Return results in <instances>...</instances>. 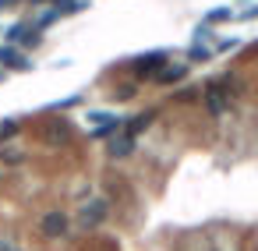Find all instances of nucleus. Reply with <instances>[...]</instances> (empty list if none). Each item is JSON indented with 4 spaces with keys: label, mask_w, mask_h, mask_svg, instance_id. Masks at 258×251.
Returning a JSON list of instances; mask_svg holds the SVG:
<instances>
[{
    "label": "nucleus",
    "mask_w": 258,
    "mask_h": 251,
    "mask_svg": "<svg viewBox=\"0 0 258 251\" xmlns=\"http://www.w3.org/2000/svg\"><path fill=\"white\" fill-rule=\"evenodd\" d=\"M103 216H106V202H103V198H92V202L82 209L78 223H82V226H99V223H103Z\"/></svg>",
    "instance_id": "39448f33"
},
{
    "label": "nucleus",
    "mask_w": 258,
    "mask_h": 251,
    "mask_svg": "<svg viewBox=\"0 0 258 251\" xmlns=\"http://www.w3.org/2000/svg\"><path fill=\"white\" fill-rule=\"evenodd\" d=\"M89 120L96 124V128L89 131V138H96V142H99V138H106V135H117V131L127 124L120 113H103V110H89Z\"/></svg>",
    "instance_id": "f257e3e1"
},
{
    "label": "nucleus",
    "mask_w": 258,
    "mask_h": 251,
    "mask_svg": "<svg viewBox=\"0 0 258 251\" xmlns=\"http://www.w3.org/2000/svg\"><path fill=\"white\" fill-rule=\"evenodd\" d=\"M187 57H191V60H209V57H212V50H209V46H202V43H195V46L187 50Z\"/></svg>",
    "instance_id": "9b49d317"
},
{
    "label": "nucleus",
    "mask_w": 258,
    "mask_h": 251,
    "mask_svg": "<svg viewBox=\"0 0 258 251\" xmlns=\"http://www.w3.org/2000/svg\"><path fill=\"white\" fill-rule=\"evenodd\" d=\"M127 68H131L135 75H142V78H156V75L166 68V50H152V53H145V57H135Z\"/></svg>",
    "instance_id": "f03ea898"
},
{
    "label": "nucleus",
    "mask_w": 258,
    "mask_h": 251,
    "mask_svg": "<svg viewBox=\"0 0 258 251\" xmlns=\"http://www.w3.org/2000/svg\"><path fill=\"white\" fill-rule=\"evenodd\" d=\"M152 120H156V110H149V113H142V117L127 120V124H124V131H127V135H138V131H145V128H149Z\"/></svg>",
    "instance_id": "1a4fd4ad"
},
{
    "label": "nucleus",
    "mask_w": 258,
    "mask_h": 251,
    "mask_svg": "<svg viewBox=\"0 0 258 251\" xmlns=\"http://www.w3.org/2000/svg\"><path fill=\"white\" fill-rule=\"evenodd\" d=\"M184 75H187V68H184V64H173V68H163V71L156 75V82H159V85H173V82H184Z\"/></svg>",
    "instance_id": "6e6552de"
},
{
    "label": "nucleus",
    "mask_w": 258,
    "mask_h": 251,
    "mask_svg": "<svg viewBox=\"0 0 258 251\" xmlns=\"http://www.w3.org/2000/svg\"><path fill=\"white\" fill-rule=\"evenodd\" d=\"M18 0H0V11H8V8H15Z\"/></svg>",
    "instance_id": "4468645a"
},
{
    "label": "nucleus",
    "mask_w": 258,
    "mask_h": 251,
    "mask_svg": "<svg viewBox=\"0 0 258 251\" xmlns=\"http://www.w3.org/2000/svg\"><path fill=\"white\" fill-rule=\"evenodd\" d=\"M135 149V135H127V131H120L117 138H110V156H117V159H124L127 152Z\"/></svg>",
    "instance_id": "0eeeda50"
},
{
    "label": "nucleus",
    "mask_w": 258,
    "mask_h": 251,
    "mask_svg": "<svg viewBox=\"0 0 258 251\" xmlns=\"http://www.w3.org/2000/svg\"><path fill=\"white\" fill-rule=\"evenodd\" d=\"M15 131H18V124H15V120H4V124H0V138H4V142H8V138H15Z\"/></svg>",
    "instance_id": "f8f14e48"
},
{
    "label": "nucleus",
    "mask_w": 258,
    "mask_h": 251,
    "mask_svg": "<svg viewBox=\"0 0 258 251\" xmlns=\"http://www.w3.org/2000/svg\"><path fill=\"white\" fill-rule=\"evenodd\" d=\"M205 106H209L212 117H219L223 110H230V96H226V89H223V78H216V82L205 85Z\"/></svg>",
    "instance_id": "7ed1b4c3"
},
{
    "label": "nucleus",
    "mask_w": 258,
    "mask_h": 251,
    "mask_svg": "<svg viewBox=\"0 0 258 251\" xmlns=\"http://www.w3.org/2000/svg\"><path fill=\"white\" fill-rule=\"evenodd\" d=\"M233 18V11L230 8H216V11H209L205 15V25H219V22H230Z\"/></svg>",
    "instance_id": "9d476101"
},
{
    "label": "nucleus",
    "mask_w": 258,
    "mask_h": 251,
    "mask_svg": "<svg viewBox=\"0 0 258 251\" xmlns=\"http://www.w3.org/2000/svg\"><path fill=\"white\" fill-rule=\"evenodd\" d=\"M0 64H4V68H11V71H32V60L18 50V46H0Z\"/></svg>",
    "instance_id": "20e7f679"
},
{
    "label": "nucleus",
    "mask_w": 258,
    "mask_h": 251,
    "mask_svg": "<svg viewBox=\"0 0 258 251\" xmlns=\"http://www.w3.org/2000/svg\"><path fill=\"white\" fill-rule=\"evenodd\" d=\"M68 233V216L64 212H50L43 219V237H64Z\"/></svg>",
    "instance_id": "423d86ee"
},
{
    "label": "nucleus",
    "mask_w": 258,
    "mask_h": 251,
    "mask_svg": "<svg viewBox=\"0 0 258 251\" xmlns=\"http://www.w3.org/2000/svg\"><path fill=\"white\" fill-rule=\"evenodd\" d=\"M237 46H240V43H237V39H223V43H219V46H216V50H219V53H223V50H237Z\"/></svg>",
    "instance_id": "ddd939ff"
}]
</instances>
